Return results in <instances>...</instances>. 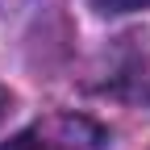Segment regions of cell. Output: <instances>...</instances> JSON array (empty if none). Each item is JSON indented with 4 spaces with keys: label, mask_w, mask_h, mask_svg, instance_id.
<instances>
[{
    "label": "cell",
    "mask_w": 150,
    "mask_h": 150,
    "mask_svg": "<svg viewBox=\"0 0 150 150\" xmlns=\"http://www.w3.org/2000/svg\"><path fill=\"white\" fill-rule=\"evenodd\" d=\"M100 13H138V8H150V0H92Z\"/></svg>",
    "instance_id": "2"
},
{
    "label": "cell",
    "mask_w": 150,
    "mask_h": 150,
    "mask_svg": "<svg viewBox=\"0 0 150 150\" xmlns=\"http://www.w3.org/2000/svg\"><path fill=\"white\" fill-rule=\"evenodd\" d=\"M4 112H8V96L0 92V121H4Z\"/></svg>",
    "instance_id": "3"
},
{
    "label": "cell",
    "mask_w": 150,
    "mask_h": 150,
    "mask_svg": "<svg viewBox=\"0 0 150 150\" xmlns=\"http://www.w3.org/2000/svg\"><path fill=\"white\" fill-rule=\"evenodd\" d=\"M104 129L92 125L88 117H50L42 125H29L13 134L0 150H100Z\"/></svg>",
    "instance_id": "1"
}]
</instances>
